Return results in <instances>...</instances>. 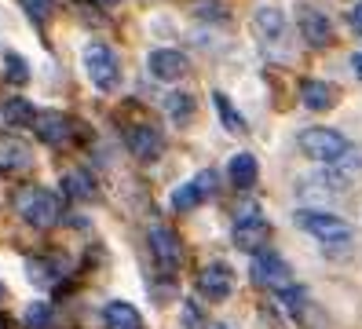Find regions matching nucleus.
I'll return each instance as SVG.
<instances>
[{"instance_id":"nucleus-7","label":"nucleus","mask_w":362,"mask_h":329,"mask_svg":"<svg viewBox=\"0 0 362 329\" xmlns=\"http://www.w3.org/2000/svg\"><path fill=\"white\" fill-rule=\"evenodd\" d=\"M212 190H216V172L212 168H205V172H198L194 180H187L183 187H176L173 190V209L176 212H190V209H198L205 197H212Z\"/></svg>"},{"instance_id":"nucleus-8","label":"nucleus","mask_w":362,"mask_h":329,"mask_svg":"<svg viewBox=\"0 0 362 329\" xmlns=\"http://www.w3.org/2000/svg\"><path fill=\"white\" fill-rule=\"evenodd\" d=\"M151 253H154V263H158V271H161V275H176V271H180L183 249H180L176 231L154 227V231H151Z\"/></svg>"},{"instance_id":"nucleus-24","label":"nucleus","mask_w":362,"mask_h":329,"mask_svg":"<svg viewBox=\"0 0 362 329\" xmlns=\"http://www.w3.org/2000/svg\"><path fill=\"white\" fill-rule=\"evenodd\" d=\"M52 318H55L52 304L37 300V304H30V307H26V315H23V325H26V329H52Z\"/></svg>"},{"instance_id":"nucleus-25","label":"nucleus","mask_w":362,"mask_h":329,"mask_svg":"<svg viewBox=\"0 0 362 329\" xmlns=\"http://www.w3.org/2000/svg\"><path fill=\"white\" fill-rule=\"evenodd\" d=\"M4 70H8V81L11 84H26L30 81V62L23 55H15V52L4 55Z\"/></svg>"},{"instance_id":"nucleus-22","label":"nucleus","mask_w":362,"mask_h":329,"mask_svg":"<svg viewBox=\"0 0 362 329\" xmlns=\"http://www.w3.org/2000/svg\"><path fill=\"white\" fill-rule=\"evenodd\" d=\"M279 304H282V311L289 318H300L308 311V293L300 289V285H286V289H279Z\"/></svg>"},{"instance_id":"nucleus-30","label":"nucleus","mask_w":362,"mask_h":329,"mask_svg":"<svg viewBox=\"0 0 362 329\" xmlns=\"http://www.w3.org/2000/svg\"><path fill=\"white\" fill-rule=\"evenodd\" d=\"M99 4H117V0H99Z\"/></svg>"},{"instance_id":"nucleus-11","label":"nucleus","mask_w":362,"mask_h":329,"mask_svg":"<svg viewBox=\"0 0 362 329\" xmlns=\"http://www.w3.org/2000/svg\"><path fill=\"white\" fill-rule=\"evenodd\" d=\"M33 128H37V136L45 139L48 146H62V143H70V136H74V121L66 114H59V110H45V114H37Z\"/></svg>"},{"instance_id":"nucleus-5","label":"nucleus","mask_w":362,"mask_h":329,"mask_svg":"<svg viewBox=\"0 0 362 329\" xmlns=\"http://www.w3.org/2000/svg\"><path fill=\"white\" fill-rule=\"evenodd\" d=\"M252 282L264 285V289H286V285H293V267L279 256V253H271V249H260V253H252V267H249Z\"/></svg>"},{"instance_id":"nucleus-14","label":"nucleus","mask_w":362,"mask_h":329,"mask_svg":"<svg viewBox=\"0 0 362 329\" xmlns=\"http://www.w3.org/2000/svg\"><path fill=\"white\" fill-rule=\"evenodd\" d=\"M103 322L106 329H143V318L132 304H124V300H110L103 307Z\"/></svg>"},{"instance_id":"nucleus-21","label":"nucleus","mask_w":362,"mask_h":329,"mask_svg":"<svg viewBox=\"0 0 362 329\" xmlns=\"http://www.w3.org/2000/svg\"><path fill=\"white\" fill-rule=\"evenodd\" d=\"M33 117H37V110H33L30 99H8V103H4V121H8V125H15V128H30Z\"/></svg>"},{"instance_id":"nucleus-12","label":"nucleus","mask_w":362,"mask_h":329,"mask_svg":"<svg viewBox=\"0 0 362 329\" xmlns=\"http://www.w3.org/2000/svg\"><path fill=\"white\" fill-rule=\"evenodd\" d=\"M300 37L311 48H329L333 44V22L318 8H300Z\"/></svg>"},{"instance_id":"nucleus-9","label":"nucleus","mask_w":362,"mask_h":329,"mask_svg":"<svg viewBox=\"0 0 362 329\" xmlns=\"http://www.w3.org/2000/svg\"><path fill=\"white\" fill-rule=\"evenodd\" d=\"M124 143H129L132 158H139V161H158L165 154V136L154 125H132L124 132Z\"/></svg>"},{"instance_id":"nucleus-10","label":"nucleus","mask_w":362,"mask_h":329,"mask_svg":"<svg viewBox=\"0 0 362 329\" xmlns=\"http://www.w3.org/2000/svg\"><path fill=\"white\" fill-rule=\"evenodd\" d=\"M198 289L205 293V300H227L230 289H234V271L227 267V263H205L202 275H198Z\"/></svg>"},{"instance_id":"nucleus-27","label":"nucleus","mask_w":362,"mask_h":329,"mask_svg":"<svg viewBox=\"0 0 362 329\" xmlns=\"http://www.w3.org/2000/svg\"><path fill=\"white\" fill-rule=\"evenodd\" d=\"M23 4V11L33 18V22H48L52 11H55V0H18Z\"/></svg>"},{"instance_id":"nucleus-16","label":"nucleus","mask_w":362,"mask_h":329,"mask_svg":"<svg viewBox=\"0 0 362 329\" xmlns=\"http://www.w3.org/2000/svg\"><path fill=\"white\" fill-rule=\"evenodd\" d=\"M300 99L308 110H333L337 106V92H333V84L326 81H304L300 84Z\"/></svg>"},{"instance_id":"nucleus-19","label":"nucleus","mask_w":362,"mask_h":329,"mask_svg":"<svg viewBox=\"0 0 362 329\" xmlns=\"http://www.w3.org/2000/svg\"><path fill=\"white\" fill-rule=\"evenodd\" d=\"M165 117L173 125H187L190 117H194V99H190L187 92H168L165 96Z\"/></svg>"},{"instance_id":"nucleus-29","label":"nucleus","mask_w":362,"mask_h":329,"mask_svg":"<svg viewBox=\"0 0 362 329\" xmlns=\"http://www.w3.org/2000/svg\"><path fill=\"white\" fill-rule=\"evenodd\" d=\"M351 70H355V77L362 81V48H355V52H351Z\"/></svg>"},{"instance_id":"nucleus-3","label":"nucleus","mask_w":362,"mask_h":329,"mask_svg":"<svg viewBox=\"0 0 362 329\" xmlns=\"http://www.w3.org/2000/svg\"><path fill=\"white\" fill-rule=\"evenodd\" d=\"M300 154L318 165H340L351 154V143L344 132H337V128H304L300 132Z\"/></svg>"},{"instance_id":"nucleus-18","label":"nucleus","mask_w":362,"mask_h":329,"mask_svg":"<svg viewBox=\"0 0 362 329\" xmlns=\"http://www.w3.org/2000/svg\"><path fill=\"white\" fill-rule=\"evenodd\" d=\"M30 165V146L23 139L4 136L0 139V168H26Z\"/></svg>"},{"instance_id":"nucleus-23","label":"nucleus","mask_w":362,"mask_h":329,"mask_svg":"<svg viewBox=\"0 0 362 329\" xmlns=\"http://www.w3.org/2000/svg\"><path fill=\"white\" fill-rule=\"evenodd\" d=\"M212 103H216V110H220V121L227 125V132H238V136H242V132H249L245 117H242L238 110L230 106V99H227L223 92H212Z\"/></svg>"},{"instance_id":"nucleus-1","label":"nucleus","mask_w":362,"mask_h":329,"mask_svg":"<svg viewBox=\"0 0 362 329\" xmlns=\"http://www.w3.org/2000/svg\"><path fill=\"white\" fill-rule=\"evenodd\" d=\"M296 224H300L318 246L329 249V253H340V249H348L351 246V227L344 224L340 216L333 212H322V209H300L296 212Z\"/></svg>"},{"instance_id":"nucleus-31","label":"nucleus","mask_w":362,"mask_h":329,"mask_svg":"<svg viewBox=\"0 0 362 329\" xmlns=\"http://www.w3.org/2000/svg\"><path fill=\"white\" fill-rule=\"evenodd\" d=\"M212 329H227V325H212Z\"/></svg>"},{"instance_id":"nucleus-26","label":"nucleus","mask_w":362,"mask_h":329,"mask_svg":"<svg viewBox=\"0 0 362 329\" xmlns=\"http://www.w3.org/2000/svg\"><path fill=\"white\" fill-rule=\"evenodd\" d=\"M26 271H30V278L37 282V285H48V282H55V263L52 260H30L26 263Z\"/></svg>"},{"instance_id":"nucleus-2","label":"nucleus","mask_w":362,"mask_h":329,"mask_svg":"<svg viewBox=\"0 0 362 329\" xmlns=\"http://www.w3.org/2000/svg\"><path fill=\"white\" fill-rule=\"evenodd\" d=\"M15 209L30 227H55L62 219V202L48 187H23L15 194Z\"/></svg>"},{"instance_id":"nucleus-20","label":"nucleus","mask_w":362,"mask_h":329,"mask_svg":"<svg viewBox=\"0 0 362 329\" xmlns=\"http://www.w3.org/2000/svg\"><path fill=\"white\" fill-rule=\"evenodd\" d=\"M62 187H66V194L70 197H81V202H88V197H95L99 190H95V180L84 168H74V172H66L62 175Z\"/></svg>"},{"instance_id":"nucleus-4","label":"nucleus","mask_w":362,"mask_h":329,"mask_svg":"<svg viewBox=\"0 0 362 329\" xmlns=\"http://www.w3.org/2000/svg\"><path fill=\"white\" fill-rule=\"evenodd\" d=\"M84 62V74H88V81L99 88V92H114V88L121 84V62L117 55L106 48V44H88L81 55Z\"/></svg>"},{"instance_id":"nucleus-15","label":"nucleus","mask_w":362,"mask_h":329,"mask_svg":"<svg viewBox=\"0 0 362 329\" xmlns=\"http://www.w3.org/2000/svg\"><path fill=\"white\" fill-rule=\"evenodd\" d=\"M252 30H257L260 40L274 44V40L286 33V18H282L279 8H257V15H252Z\"/></svg>"},{"instance_id":"nucleus-28","label":"nucleus","mask_w":362,"mask_h":329,"mask_svg":"<svg viewBox=\"0 0 362 329\" xmlns=\"http://www.w3.org/2000/svg\"><path fill=\"white\" fill-rule=\"evenodd\" d=\"M348 26H351V33L362 37V0H355V4H351V11H348Z\"/></svg>"},{"instance_id":"nucleus-13","label":"nucleus","mask_w":362,"mask_h":329,"mask_svg":"<svg viewBox=\"0 0 362 329\" xmlns=\"http://www.w3.org/2000/svg\"><path fill=\"white\" fill-rule=\"evenodd\" d=\"M187 70H190V59L183 52H176V48L151 52V74L158 81H180V77H187Z\"/></svg>"},{"instance_id":"nucleus-32","label":"nucleus","mask_w":362,"mask_h":329,"mask_svg":"<svg viewBox=\"0 0 362 329\" xmlns=\"http://www.w3.org/2000/svg\"><path fill=\"white\" fill-rule=\"evenodd\" d=\"M0 293H4V285H0Z\"/></svg>"},{"instance_id":"nucleus-6","label":"nucleus","mask_w":362,"mask_h":329,"mask_svg":"<svg viewBox=\"0 0 362 329\" xmlns=\"http://www.w3.org/2000/svg\"><path fill=\"white\" fill-rule=\"evenodd\" d=\"M271 238V224L257 212V209H242V216L234 219V231H230V241L238 246L242 253H260Z\"/></svg>"},{"instance_id":"nucleus-17","label":"nucleus","mask_w":362,"mask_h":329,"mask_svg":"<svg viewBox=\"0 0 362 329\" xmlns=\"http://www.w3.org/2000/svg\"><path fill=\"white\" fill-rule=\"evenodd\" d=\"M257 175H260V165H257L252 154H234V158H230V183L238 190L257 187Z\"/></svg>"}]
</instances>
